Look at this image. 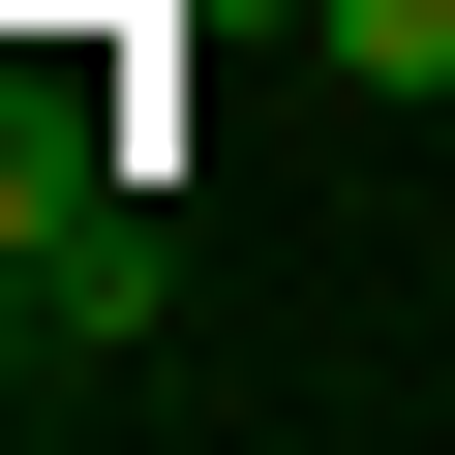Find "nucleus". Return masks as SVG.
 Listing matches in <instances>:
<instances>
[{
  "label": "nucleus",
  "mask_w": 455,
  "mask_h": 455,
  "mask_svg": "<svg viewBox=\"0 0 455 455\" xmlns=\"http://www.w3.org/2000/svg\"><path fill=\"white\" fill-rule=\"evenodd\" d=\"M31 334H61V364H122V334H152V212H92V243L31 274Z\"/></svg>",
  "instance_id": "1"
},
{
  "label": "nucleus",
  "mask_w": 455,
  "mask_h": 455,
  "mask_svg": "<svg viewBox=\"0 0 455 455\" xmlns=\"http://www.w3.org/2000/svg\"><path fill=\"white\" fill-rule=\"evenodd\" d=\"M334 31V92H455V0H304Z\"/></svg>",
  "instance_id": "2"
},
{
  "label": "nucleus",
  "mask_w": 455,
  "mask_h": 455,
  "mask_svg": "<svg viewBox=\"0 0 455 455\" xmlns=\"http://www.w3.org/2000/svg\"><path fill=\"white\" fill-rule=\"evenodd\" d=\"M0 364H61V334H31V243H0Z\"/></svg>",
  "instance_id": "3"
}]
</instances>
